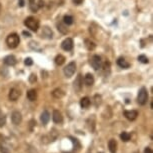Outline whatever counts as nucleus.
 <instances>
[{"instance_id": "obj_1", "label": "nucleus", "mask_w": 153, "mask_h": 153, "mask_svg": "<svg viewBox=\"0 0 153 153\" xmlns=\"http://www.w3.org/2000/svg\"><path fill=\"white\" fill-rule=\"evenodd\" d=\"M24 24H25V26H27V28H29L30 30L34 31V32H36L39 28V21L36 18L31 17V16L27 17V18L25 19Z\"/></svg>"}, {"instance_id": "obj_2", "label": "nucleus", "mask_w": 153, "mask_h": 153, "mask_svg": "<svg viewBox=\"0 0 153 153\" xmlns=\"http://www.w3.org/2000/svg\"><path fill=\"white\" fill-rule=\"evenodd\" d=\"M19 42H20L19 36H18V34H16V33L9 34L6 38V43L10 48H16L17 46H18Z\"/></svg>"}, {"instance_id": "obj_3", "label": "nucleus", "mask_w": 153, "mask_h": 153, "mask_svg": "<svg viewBox=\"0 0 153 153\" xmlns=\"http://www.w3.org/2000/svg\"><path fill=\"white\" fill-rule=\"evenodd\" d=\"M147 100H148V93H147V90L145 87H142L139 90V93H138V97H137V101L140 105H145Z\"/></svg>"}, {"instance_id": "obj_4", "label": "nucleus", "mask_w": 153, "mask_h": 153, "mask_svg": "<svg viewBox=\"0 0 153 153\" xmlns=\"http://www.w3.org/2000/svg\"><path fill=\"white\" fill-rule=\"evenodd\" d=\"M75 71H76V64H75V62H70L64 68V74L68 78H70L72 75L75 73Z\"/></svg>"}, {"instance_id": "obj_5", "label": "nucleus", "mask_w": 153, "mask_h": 153, "mask_svg": "<svg viewBox=\"0 0 153 153\" xmlns=\"http://www.w3.org/2000/svg\"><path fill=\"white\" fill-rule=\"evenodd\" d=\"M43 6V0H29V7L31 11L36 12Z\"/></svg>"}, {"instance_id": "obj_6", "label": "nucleus", "mask_w": 153, "mask_h": 153, "mask_svg": "<svg viewBox=\"0 0 153 153\" xmlns=\"http://www.w3.org/2000/svg\"><path fill=\"white\" fill-rule=\"evenodd\" d=\"M91 65L95 70H99L102 66V60H101V57L99 55H94L91 58Z\"/></svg>"}, {"instance_id": "obj_7", "label": "nucleus", "mask_w": 153, "mask_h": 153, "mask_svg": "<svg viewBox=\"0 0 153 153\" xmlns=\"http://www.w3.org/2000/svg\"><path fill=\"white\" fill-rule=\"evenodd\" d=\"M11 120H12L13 124H15V125H19V124L22 122L21 113H20L19 111H14L12 113V115H11Z\"/></svg>"}, {"instance_id": "obj_8", "label": "nucleus", "mask_w": 153, "mask_h": 153, "mask_svg": "<svg viewBox=\"0 0 153 153\" xmlns=\"http://www.w3.org/2000/svg\"><path fill=\"white\" fill-rule=\"evenodd\" d=\"M20 95H21V92H20V91L18 90V89L12 88V89H10L9 95H8V97H9V99H10L11 101H16V100L20 97Z\"/></svg>"}, {"instance_id": "obj_9", "label": "nucleus", "mask_w": 153, "mask_h": 153, "mask_svg": "<svg viewBox=\"0 0 153 153\" xmlns=\"http://www.w3.org/2000/svg\"><path fill=\"white\" fill-rule=\"evenodd\" d=\"M61 46L65 51H70L71 49L73 48V40L71 38H66L64 41L62 42Z\"/></svg>"}, {"instance_id": "obj_10", "label": "nucleus", "mask_w": 153, "mask_h": 153, "mask_svg": "<svg viewBox=\"0 0 153 153\" xmlns=\"http://www.w3.org/2000/svg\"><path fill=\"white\" fill-rule=\"evenodd\" d=\"M124 116H125L128 120L133 121L137 118L138 112L136 110H127V111L124 112Z\"/></svg>"}, {"instance_id": "obj_11", "label": "nucleus", "mask_w": 153, "mask_h": 153, "mask_svg": "<svg viewBox=\"0 0 153 153\" xmlns=\"http://www.w3.org/2000/svg\"><path fill=\"white\" fill-rule=\"evenodd\" d=\"M52 119L55 123L61 124L63 122V116H62L61 112H60L59 110H54L53 115H52Z\"/></svg>"}, {"instance_id": "obj_12", "label": "nucleus", "mask_w": 153, "mask_h": 153, "mask_svg": "<svg viewBox=\"0 0 153 153\" xmlns=\"http://www.w3.org/2000/svg\"><path fill=\"white\" fill-rule=\"evenodd\" d=\"M82 84H83L82 77H81V75L78 74V76L76 77V79H75V81H74V89H75V91H76V92H80V91H81Z\"/></svg>"}, {"instance_id": "obj_13", "label": "nucleus", "mask_w": 153, "mask_h": 153, "mask_svg": "<svg viewBox=\"0 0 153 153\" xmlns=\"http://www.w3.org/2000/svg\"><path fill=\"white\" fill-rule=\"evenodd\" d=\"M41 35H42L43 38L51 39L53 37V32H52V30H51L48 26H44V27H43V29H42Z\"/></svg>"}, {"instance_id": "obj_14", "label": "nucleus", "mask_w": 153, "mask_h": 153, "mask_svg": "<svg viewBox=\"0 0 153 153\" xmlns=\"http://www.w3.org/2000/svg\"><path fill=\"white\" fill-rule=\"evenodd\" d=\"M108 148L110 153H116L117 151V142L116 140L114 139H110L108 142Z\"/></svg>"}, {"instance_id": "obj_15", "label": "nucleus", "mask_w": 153, "mask_h": 153, "mask_svg": "<svg viewBox=\"0 0 153 153\" xmlns=\"http://www.w3.org/2000/svg\"><path fill=\"white\" fill-rule=\"evenodd\" d=\"M4 63L8 66H13L16 63V58L13 55H8L4 58Z\"/></svg>"}, {"instance_id": "obj_16", "label": "nucleus", "mask_w": 153, "mask_h": 153, "mask_svg": "<svg viewBox=\"0 0 153 153\" xmlns=\"http://www.w3.org/2000/svg\"><path fill=\"white\" fill-rule=\"evenodd\" d=\"M84 82H85V84L87 85V86L93 85V83H94V77H93V75H92L91 73H87V74H86L85 77H84Z\"/></svg>"}, {"instance_id": "obj_17", "label": "nucleus", "mask_w": 153, "mask_h": 153, "mask_svg": "<svg viewBox=\"0 0 153 153\" xmlns=\"http://www.w3.org/2000/svg\"><path fill=\"white\" fill-rule=\"evenodd\" d=\"M40 119H41V122L44 124H47L49 122V120H50V114H49V112L48 111H43L42 112V114H41V116H40Z\"/></svg>"}, {"instance_id": "obj_18", "label": "nucleus", "mask_w": 153, "mask_h": 153, "mask_svg": "<svg viewBox=\"0 0 153 153\" xmlns=\"http://www.w3.org/2000/svg\"><path fill=\"white\" fill-rule=\"evenodd\" d=\"M117 64H118V66H119V67L124 68V69L129 68V66H130V64H129V63L127 62L124 58H122V57L118 58V60H117Z\"/></svg>"}, {"instance_id": "obj_19", "label": "nucleus", "mask_w": 153, "mask_h": 153, "mask_svg": "<svg viewBox=\"0 0 153 153\" xmlns=\"http://www.w3.org/2000/svg\"><path fill=\"white\" fill-rule=\"evenodd\" d=\"M27 98L30 101H35L37 99V92L35 89H31L27 92Z\"/></svg>"}, {"instance_id": "obj_20", "label": "nucleus", "mask_w": 153, "mask_h": 153, "mask_svg": "<svg viewBox=\"0 0 153 153\" xmlns=\"http://www.w3.org/2000/svg\"><path fill=\"white\" fill-rule=\"evenodd\" d=\"M91 104V101L88 97H83L81 100H80V105H81L82 108H88Z\"/></svg>"}, {"instance_id": "obj_21", "label": "nucleus", "mask_w": 153, "mask_h": 153, "mask_svg": "<svg viewBox=\"0 0 153 153\" xmlns=\"http://www.w3.org/2000/svg\"><path fill=\"white\" fill-rule=\"evenodd\" d=\"M52 96L54 98H57V99H60V98H62L63 96H64V92H63V90H61L60 88H57V89H55V90H53Z\"/></svg>"}, {"instance_id": "obj_22", "label": "nucleus", "mask_w": 153, "mask_h": 153, "mask_svg": "<svg viewBox=\"0 0 153 153\" xmlns=\"http://www.w3.org/2000/svg\"><path fill=\"white\" fill-rule=\"evenodd\" d=\"M57 29H58L60 32H61L62 34H66L68 32V29H67V27L65 26V24L64 23H61V22H59L58 24H57Z\"/></svg>"}, {"instance_id": "obj_23", "label": "nucleus", "mask_w": 153, "mask_h": 153, "mask_svg": "<svg viewBox=\"0 0 153 153\" xmlns=\"http://www.w3.org/2000/svg\"><path fill=\"white\" fill-rule=\"evenodd\" d=\"M64 62H65V57L63 55H61V54H59V55H57L55 57V63L57 65L60 66V65H62Z\"/></svg>"}, {"instance_id": "obj_24", "label": "nucleus", "mask_w": 153, "mask_h": 153, "mask_svg": "<svg viewBox=\"0 0 153 153\" xmlns=\"http://www.w3.org/2000/svg\"><path fill=\"white\" fill-rule=\"evenodd\" d=\"M101 67H103V73H104L105 75L109 74V72H110V67H111L110 62L106 61L104 64H103V66H101Z\"/></svg>"}, {"instance_id": "obj_25", "label": "nucleus", "mask_w": 153, "mask_h": 153, "mask_svg": "<svg viewBox=\"0 0 153 153\" xmlns=\"http://www.w3.org/2000/svg\"><path fill=\"white\" fill-rule=\"evenodd\" d=\"M130 134L128 133V132H122V133L120 134V138L121 140L124 141V142H127V141L130 140Z\"/></svg>"}, {"instance_id": "obj_26", "label": "nucleus", "mask_w": 153, "mask_h": 153, "mask_svg": "<svg viewBox=\"0 0 153 153\" xmlns=\"http://www.w3.org/2000/svg\"><path fill=\"white\" fill-rule=\"evenodd\" d=\"M85 45H86V48H87L88 50H93V49L95 48V43L92 42L91 40H89V39L85 40Z\"/></svg>"}, {"instance_id": "obj_27", "label": "nucleus", "mask_w": 153, "mask_h": 153, "mask_svg": "<svg viewBox=\"0 0 153 153\" xmlns=\"http://www.w3.org/2000/svg\"><path fill=\"white\" fill-rule=\"evenodd\" d=\"M6 123V116L5 114L0 110V127H3Z\"/></svg>"}, {"instance_id": "obj_28", "label": "nucleus", "mask_w": 153, "mask_h": 153, "mask_svg": "<svg viewBox=\"0 0 153 153\" xmlns=\"http://www.w3.org/2000/svg\"><path fill=\"white\" fill-rule=\"evenodd\" d=\"M63 20H64V24L66 25H71L73 23V17L70 15H65Z\"/></svg>"}, {"instance_id": "obj_29", "label": "nucleus", "mask_w": 153, "mask_h": 153, "mask_svg": "<svg viewBox=\"0 0 153 153\" xmlns=\"http://www.w3.org/2000/svg\"><path fill=\"white\" fill-rule=\"evenodd\" d=\"M0 150H1V153H11L8 146L5 144H0Z\"/></svg>"}, {"instance_id": "obj_30", "label": "nucleus", "mask_w": 153, "mask_h": 153, "mask_svg": "<svg viewBox=\"0 0 153 153\" xmlns=\"http://www.w3.org/2000/svg\"><path fill=\"white\" fill-rule=\"evenodd\" d=\"M138 60H139L140 62H142V63H145V64H147L149 61H148V58L145 56V55H139L138 56Z\"/></svg>"}, {"instance_id": "obj_31", "label": "nucleus", "mask_w": 153, "mask_h": 153, "mask_svg": "<svg viewBox=\"0 0 153 153\" xmlns=\"http://www.w3.org/2000/svg\"><path fill=\"white\" fill-rule=\"evenodd\" d=\"M101 104V96L100 95H95V106H99Z\"/></svg>"}, {"instance_id": "obj_32", "label": "nucleus", "mask_w": 153, "mask_h": 153, "mask_svg": "<svg viewBox=\"0 0 153 153\" xmlns=\"http://www.w3.org/2000/svg\"><path fill=\"white\" fill-rule=\"evenodd\" d=\"M36 80H37L36 75L32 73V74H31L30 76H29V81H30V83H34V82H36Z\"/></svg>"}, {"instance_id": "obj_33", "label": "nucleus", "mask_w": 153, "mask_h": 153, "mask_svg": "<svg viewBox=\"0 0 153 153\" xmlns=\"http://www.w3.org/2000/svg\"><path fill=\"white\" fill-rule=\"evenodd\" d=\"M24 63H25V65H28V66H30V65H32L33 61H32V59H31V58H26V59H25Z\"/></svg>"}, {"instance_id": "obj_34", "label": "nucleus", "mask_w": 153, "mask_h": 153, "mask_svg": "<svg viewBox=\"0 0 153 153\" xmlns=\"http://www.w3.org/2000/svg\"><path fill=\"white\" fill-rule=\"evenodd\" d=\"M36 125V122L34 120H31L30 121V130L32 131L33 130V126H35Z\"/></svg>"}, {"instance_id": "obj_35", "label": "nucleus", "mask_w": 153, "mask_h": 153, "mask_svg": "<svg viewBox=\"0 0 153 153\" xmlns=\"http://www.w3.org/2000/svg\"><path fill=\"white\" fill-rule=\"evenodd\" d=\"M73 2L76 5H79V4H81L82 2H83V0H73Z\"/></svg>"}, {"instance_id": "obj_36", "label": "nucleus", "mask_w": 153, "mask_h": 153, "mask_svg": "<svg viewBox=\"0 0 153 153\" xmlns=\"http://www.w3.org/2000/svg\"><path fill=\"white\" fill-rule=\"evenodd\" d=\"M144 153H152L151 148H149V147H146L145 150H144Z\"/></svg>"}, {"instance_id": "obj_37", "label": "nucleus", "mask_w": 153, "mask_h": 153, "mask_svg": "<svg viewBox=\"0 0 153 153\" xmlns=\"http://www.w3.org/2000/svg\"><path fill=\"white\" fill-rule=\"evenodd\" d=\"M19 5L22 7L23 5H24V1H23V0H19Z\"/></svg>"}, {"instance_id": "obj_38", "label": "nucleus", "mask_w": 153, "mask_h": 153, "mask_svg": "<svg viewBox=\"0 0 153 153\" xmlns=\"http://www.w3.org/2000/svg\"><path fill=\"white\" fill-rule=\"evenodd\" d=\"M23 34H24V35H26L27 37H30V36H31V35H30V33L26 32V31H24V32H23Z\"/></svg>"}, {"instance_id": "obj_39", "label": "nucleus", "mask_w": 153, "mask_h": 153, "mask_svg": "<svg viewBox=\"0 0 153 153\" xmlns=\"http://www.w3.org/2000/svg\"><path fill=\"white\" fill-rule=\"evenodd\" d=\"M0 9H1V6H0Z\"/></svg>"}, {"instance_id": "obj_40", "label": "nucleus", "mask_w": 153, "mask_h": 153, "mask_svg": "<svg viewBox=\"0 0 153 153\" xmlns=\"http://www.w3.org/2000/svg\"><path fill=\"white\" fill-rule=\"evenodd\" d=\"M136 153H139V152H136Z\"/></svg>"}, {"instance_id": "obj_41", "label": "nucleus", "mask_w": 153, "mask_h": 153, "mask_svg": "<svg viewBox=\"0 0 153 153\" xmlns=\"http://www.w3.org/2000/svg\"><path fill=\"white\" fill-rule=\"evenodd\" d=\"M100 153H102V152H100Z\"/></svg>"}]
</instances>
